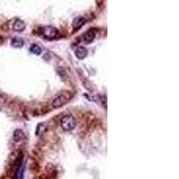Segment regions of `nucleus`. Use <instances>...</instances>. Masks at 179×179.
Wrapping results in <instances>:
<instances>
[{
    "label": "nucleus",
    "mask_w": 179,
    "mask_h": 179,
    "mask_svg": "<svg viewBox=\"0 0 179 179\" xmlns=\"http://www.w3.org/2000/svg\"><path fill=\"white\" fill-rule=\"evenodd\" d=\"M73 94L69 91H62L59 92L52 99L51 102V106L54 109H60L63 106H65L66 103L70 101L72 99Z\"/></svg>",
    "instance_id": "obj_1"
},
{
    "label": "nucleus",
    "mask_w": 179,
    "mask_h": 179,
    "mask_svg": "<svg viewBox=\"0 0 179 179\" xmlns=\"http://www.w3.org/2000/svg\"><path fill=\"white\" fill-rule=\"evenodd\" d=\"M61 127L65 131H72L76 126V120L72 115H66L61 118Z\"/></svg>",
    "instance_id": "obj_2"
},
{
    "label": "nucleus",
    "mask_w": 179,
    "mask_h": 179,
    "mask_svg": "<svg viewBox=\"0 0 179 179\" xmlns=\"http://www.w3.org/2000/svg\"><path fill=\"white\" fill-rule=\"evenodd\" d=\"M42 35L47 39H55L57 35V30L52 26H45L42 30Z\"/></svg>",
    "instance_id": "obj_3"
},
{
    "label": "nucleus",
    "mask_w": 179,
    "mask_h": 179,
    "mask_svg": "<svg viewBox=\"0 0 179 179\" xmlns=\"http://www.w3.org/2000/svg\"><path fill=\"white\" fill-rule=\"evenodd\" d=\"M82 37H83V41H84V43H86V44L92 43V42L94 40L95 37H96L95 31H94L93 29H90V30H88V31L83 34Z\"/></svg>",
    "instance_id": "obj_4"
},
{
    "label": "nucleus",
    "mask_w": 179,
    "mask_h": 179,
    "mask_svg": "<svg viewBox=\"0 0 179 179\" xmlns=\"http://www.w3.org/2000/svg\"><path fill=\"white\" fill-rule=\"evenodd\" d=\"M86 23V19L83 17H77L73 20V31H78L79 29H81L84 23Z\"/></svg>",
    "instance_id": "obj_5"
},
{
    "label": "nucleus",
    "mask_w": 179,
    "mask_h": 179,
    "mask_svg": "<svg viewBox=\"0 0 179 179\" xmlns=\"http://www.w3.org/2000/svg\"><path fill=\"white\" fill-rule=\"evenodd\" d=\"M25 29V23L20 20V19H16V21L13 22V30L16 32H23L24 31Z\"/></svg>",
    "instance_id": "obj_6"
},
{
    "label": "nucleus",
    "mask_w": 179,
    "mask_h": 179,
    "mask_svg": "<svg viewBox=\"0 0 179 179\" xmlns=\"http://www.w3.org/2000/svg\"><path fill=\"white\" fill-rule=\"evenodd\" d=\"M87 53H88V50L83 48V47H79L75 49V56L78 58V59H83L86 57L87 56Z\"/></svg>",
    "instance_id": "obj_7"
},
{
    "label": "nucleus",
    "mask_w": 179,
    "mask_h": 179,
    "mask_svg": "<svg viewBox=\"0 0 179 179\" xmlns=\"http://www.w3.org/2000/svg\"><path fill=\"white\" fill-rule=\"evenodd\" d=\"M24 42L22 39L20 38H13L11 40V46L13 48H16V49H21L23 47Z\"/></svg>",
    "instance_id": "obj_8"
},
{
    "label": "nucleus",
    "mask_w": 179,
    "mask_h": 179,
    "mask_svg": "<svg viewBox=\"0 0 179 179\" xmlns=\"http://www.w3.org/2000/svg\"><path fill=\"white\" fill-rule=\"evenodd\" d=\"M24 138V133L22 130L16 129L13 132V139L16 142H20Z\"/></svg>",
    "instance_id": "obj_9"
},
{
    "label": "nucleus",
    "mask_w": 179,
    "mask_h": 179,
    "mask_svg": "<svg viewBox=\"0 0 179 179\" xmlns=\"http://www.w3.org/2000/svg\"><path fill=\"white\" fill-rule=\"evenodd\" d=\"M30 50H31V52L32 54L37 55V56L41 54V49H40V47L39 46V45H37V44H32V46H31V48H30Z\"/></svg>",
    "instance_id": "obj_10"
}]
</instances>
